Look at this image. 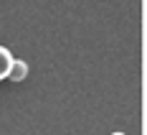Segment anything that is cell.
I'll list each match as a JSON object with an SVG mask.
<instances>
[{"instance_id":"6da1fadb","label":"cell","mask_w":147,"mask_h":135,"mask_svg":"<svg viewBox=\"0 0 147 135\" xmlns=\"http://www.w3.org/2000/svg\"><path fill=\"white\" fill-rule=\"evenodd\" d=\"M28 76V64L20 59H13V66H10V74H8V79L10 82H23Z\"/></svg>"},{"instance_id":"7a4b0ae2","label":"cell","mask_w":147,"mask_h":135,"mask_svg":"<svg viewBox=\"0 0 147 135\" xmlns=\"http://www.w3.org/2000/svg\"><path fill=\"white\" fill-rule=\"evenodd\" d=\"M10 66H13V54H10L5 46H0V82H3V79H8Z\"/></svg>"},{"instance_id":"3957f363","label":"cell","mask_w":147,"mask_h":135,"mask_svg":"<svg viewBox=\"0 0 147 135\" xmlns=\"http://www.w3.org/2000/svg\"><path fill=\"white\" fill-rule=\"evenodd\" d=\"M112 135H124V133H112Z\"/></svg>"}]
</instances>
